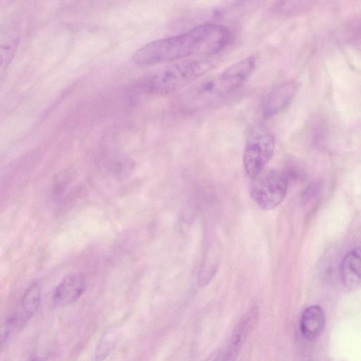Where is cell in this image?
Instances as JSON below:
<instances>
[{
    "mask_svg": "<svg viewBox=\"0 0 361 361\" xmlns=\"http://www.w3.org/2000/svg\"><path fill=\"white\" fill-rule=\"evenodd\" d=\"M229 29L221 24L205 23L175 36L151 42L133 55L139 66L174 61L188 57L214 56L231 40Z\"/></svg>",
    "mask_w": 361,
    "mask_h": 361,
    "instance_id": "6da1fadb",
    "label": "cell"
},
{
    "mask_svg": "<svg viewBox=\"0 0 361 361\" xmlns=\"http://www.w3.org/2000/svg\"><path fill=\"white\" fill-rule=\"evenodd\" d=\"M27 361H43V360L35 354L30 355Z\"/></svg>",
    "mask_w": 361,
    "mask_h": 361,
    "instance_id": "9a60e30c",
    "label": "cell"
},
{
    "mask_svg": "<svg viewBox=\"0 0 361 361\" xmlns=\"http://www.w3.org/2000/svg\"><path fill=\"white\" fill-rule=\"evenodd\" d=\"M256 58L247 56L220 73L202 80L180 98L181 109L195 110L210 106L240 87L253 73Z\"/></svg>",
    "mask_w": 361,
    "mask_h": 361,
    "instance_id": "7a4b0ae2",
    "label": "cell"
},
{
    "mask_svg": "<svg viewBox=\"0 0 361 361\" xmlns=\"http://www.w3.org/2000/svg\"><path fill=\"white\" fill-rule=\"evenodd\" d=\"M325 323V313L321 307L314 305L306 307L300 320L302 336L308 341L317 338L322 333Z\"/></svg>",
    "mask_w": 361,
    "mask_h": 361,
    "instance_id": "9c48e42d",
    "label": "cell"
},
{
    "mask_svg": "<svg viewBox=\"0 0 361 361\" xmlns=\"http://www.w3.org/2000/svg\"><path fill=\"white\" fill-rule=\"evenodd\" d=\"M288 190V180L276 170H263L252 178L250 194L257 204L264 210H271L284 200Z\"/></svg>",
    "mask_w": 361,
    "mask_h": 361,
    "instance_id": "277c9868",
    "label": "cell"
},
{
    "mask_svg": "<svg viewBox=\"0 0 361 361\" xmlns=\"http://www.w3.org/2000/svg\"><path fill=\"white\" fill-rule=\"evenodd\" d=\"M275 147L274 135L262 128L251 131L243 153V166L247 175L253 178L264 170Z\"/></svg>",
    "mask_w": 361,
    "mask_h": 361,
    "instance_id": "5b68a950",
    "label": "cell"
},
{
    "mask_svg": "<svg viewBox=\"0 0 361 361\" xmlns=\"http://www.w3.org/2000/svg\"><path fill=\"white\" fill-rule=\"evenodd\" d=\"M85 289V281L83 276L79 274H70L56 287L53 302L58 306L70 305L81 296Z\"/></svg>",
    "mask_w": 361,
    "mask_h": 361,
    "instance_id": "52a82bcc",
    "label": "cell"
},
{
    "mask_svg": "<svg viewBox=\"0 0 361 361\" xmlns=\"http://www.w3.org/2000/svg\"><path fill=\"white\" fill-rule=\"evenodd\" d=\"M204 361H221V354L214 353L208 357Z\"/></svg>",
    "mask_w": 361,
    "mask_h": 361,
    "instance_id": "5bb4252c",
    "label": "cell"
},
{
    "mask_svg": "<svg viewBox=\"0 0 361 361\" xmlns=\"http://www.w3.org/2000/svg\"><path fill=\"white\" fill-rule=\"evenodd\" d=\"M17 44L18 38L16 37H12L9 39H6V42L1 44V63L6 67L11 62V57L13 55Z\"/></svg>",
    "mask_w": 361,
    "mask_h": 361,
    "instance_id": "7c38bea8",
    "label": "cell"
},
{
    "mask_svg": "<svg viewBox=\"0 0 361 361\" xmlns=\"http://www.w3.org/2000/svg\"><path fill=\"white\" fill-rule=\"evenodd\" d=\"M256 316L257 313L255 310L252 309L250 312L246 313L243 318L239 322L232 334L230 343L224 356L221 355V361H233V360H235L239 348L255 321Z\"/></svg>",
    "mask_w": 361,
    "mask_h": 361,
    "instance_id": "30bf717a",
    "label": "cell"
},
{
    "mask_svg": "<svg viewBox=\"0 0 361 361\" xmlns=\"http://www.w3.org/2000/svg\"><path fill=\"white\" fill-rule=\"evenodd\" d=\"M41 300V289L37 284H32L25 291L21 300L22 313L13 316L16 324H23L37 311Z\"/></svg>",
    "mask_w": 361,
    "mask_h": 361,
    "instance_id": "8fae6325",
    "label": "cell"
},
{
    "mask_svg": "<svg viewBox=\"0 0 361 361\" xmlns=\"http://www.w3.org/2000/svg\"><path fill=\"white\" fill-rule=\"evenodd\" d=\"M114 343V338L112 334H106L99 344L97 352V357L99 359L104 358L111 350L112 344Z\"/></svg>",
    "mask_w": 361,
    "mask_h": 361,
    "instance_id": "4fadbf2b",
    "label": "cell"
},
{
    "mask_svg": "<svg viewBox=\"0 0 361 361\" xmlns=\"http://www.w3.org/2000/svg\"><path fill=\"white\" fill-rule=\"evenodd\" d=\"M339 273L343 283L350 289L361 285V247H355L342 259Z\"/></svg>",
    "mask_w": 361,
    "mask_h": 361,
    "instance_id": "ba28073f",
    "label": "cell"
},
{
    "mask_svg": "<svg viewBox=\"0 0 361 361\" xmlns=\"http://www.w3.org/2000/svg\"><path fill=\"white\" fill-rule=\"evenodd\" d=\"M299 88L296 81L279 85L270 90L262 104V114L271 118L283 111L293 100Z\"/></svg>",
    "mask_w": 361,
    "mask_h": 361,
    "instance_id": "8992f818",
    "label": "cell"
},
{
    "mask_svg": "<svg viewBox=\"0 0 361 361\" xmlns=\"http://www.w3.org/2000/svg\"><path fill=\"white\" fill-rule=\"evenodd\" d=\"M214 56L186 59L149 75L140 83L148 94L165 95L180 90L201 78L217 63Z\"/></svg>",
    "mask_w": 361,
    "mask_h": 361,
    "instance_id": "3957f363",
    "label": "cell"
}]
</instances>
